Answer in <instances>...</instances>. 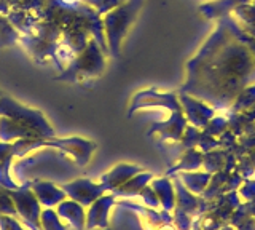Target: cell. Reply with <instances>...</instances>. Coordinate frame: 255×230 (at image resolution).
Returning <instances> with one entry per match:
<instances>
[{
    "instance_id": "6da1fadb",
    "label": "cell",
    "mask_w": 255,
    "mask_h": 230,
    "mask_svg": "<svg viewBox=\"0 0 255 230\" xmlns=\"http://www.w3.org/2000/svg\"><path fill=\"white\" fill-rule=\"evenodd\" d=\"M0 117H8L22 130H26L32 138H53L54 131L46 122L42 112L35 109L21 106L18 101L2 94L0 96Z\"/></svg>"
},
{
    "instance_id": "7a4b0ae2",
    "label": "cell",
    "mask_w": 255,
    "mask_h": 230,
    "mask_svg": "<svg viewBox=\"0 0 255 230\" xmlns=\"http://www.w3.org/2000/svg\"><path fill=\"white\" fill-rule=\"evenodd\" d=\"M145 3V0H128L118 8L110 11L104 18V24H106L107 32V42L110 46V51L114 54L120 53V45L125 38L126 32L129 30L131 24L137 18L140 8Z\"/></svg>"
},
{
    "instance_id": "3957f363",
    "label": "cell",
    "mask_w": 255,
    "mask_h": 230,
    "mask_svg": "<svg viewBox=\"0 0 255 230\" xmlns=\"http://www.w3.org/2000/svg\"><path fill=\"white\" fill-rule=\"evenodd\" d=\"M10 195L14 202L18 216L22 218L26 226L32 230H42L40 224V214H42V205L29 186H22L18 189H10Z\"/></svg>"
},
{
    "instance_id": "277c9868",
    "label": "cell",
    "mask_w": 255,
    "mask_h": 230,
    "mask_svg": "<svg viewBox=\"0 0 255 230\" xmlns=\"http://www.w3.org/2000/svg\"><path fill=\"white\" fill-rule=\"evenodd\" d=\"M61 189L66 192V195L83 206H90L94 200H98L99 197L104 195L106 192V187L101 184H96V182H91L90 179H77L67 182V184H62Z\"/></svg>"
},
{
    "instance_id": "5b68a950",
    "label": "cell",
    "mask_w": 255,
    "mask_h": 230,
    "mask_svg": "<svg viewBox=\"0 0 255 230\" xmlns=\"http://www.w3.org/2000/svg\"><path fill=\"white\" fill-rule=\"evenodd\" d=\"M114 205V197L110 195H102L98 200H94L90 205V210L86 213V229H94V227H104L109 226V210Z\"/></svg>"
},
{
    "instance_id": "8992f818",
    "label": "cell",
    "mask_w": 255,
    "mask_h": 230,
    "mask_svg": "<svg viewBox=\"0 0 255 230\" xmlns=\"http://www.w3.org/2000/svg\"><path fill=\"white\" fill-rule=\"evenodd\" d=\"M30 189L34 190L40 205L45 206V208L58 206L62 200H66V197H67L61 187L51 184V182H45V181L34 182V184L30 186Z\"/></svg>"
},
{
    "instance_id": "52a82bcc",
    "label": "cell",
    "mask_w": 255,
    "mask_h": 230,
    "mask_svg": "<svg viewBox=\"0 0 255 230\" xmlns=\"http://www.w3.org/2000/svg\"><path fill=\"white\" fill-rule=\"evenodd\" d=\"M56 213L59 214L61 219H66L69 224L77 229V230H83L86 224V213L83 210V205H80L74 200H62L58 205V210Z\"/></svg>"
},
{
    "instance_id": "ba28073f",
    "label": "cell",
    "mask_w": 255,
    "mask_h": 230,
    "mask_svg": "<svg viewBox=\"0 0 255 230\" xmlns=\"http://www.w3.org/2000/svg\"><path fill=\"white\" fill-rule=\"evenodd\" d=\"M251 0H211V2H206L199 6V11H201L206 18L214 19L222 14H228L230 11H233L238 5L241 3H249Z\"/></svg>"
},
{
    "instance_id": "9c48e42d",
    "label": "cell",
    "mask_w": 255,
    "mask_h": 230,
    "mask_svg": "<svg viewBox=\"0 0 255 230\" xmlns=\"http://www.w3.org/2000/svg\"><path fill=\"white\" fill-rule=\"evenodd\" d=\"M135 173H139L137 166H134V165H118L102 178V186L106 187L107 190L117 189L122 184H125L128 179H131Z\"/></svg>"
},
{
    "instance_id": "30bf717a",
    "label": "cell",
    "mask_w": 255,
    "mask_h": 230,
    "mask_svg": "<svg viewBox=\"0 0 255 230\" xmlns=\"http://www.w3.org/2000/svg\"><path fill=\"white\" fill-rule=\"evenodd\" d=\"M40 224H42V230H67V227L62 224L59 214L53 208H45L40 214Z\"/></svg>"
},
{
    "instance_id": "8fae6325",
    "label": "cell",
    "mask_w": 255,
    "mask_h": 230,
    "mask_svg": "<svg viewBox=\"0 0 255 230\" xmlns=\"http://www.w3.org/2000/svg\"><path fill=\"white\" fill-rule=\"evenodd\" d=\"M150 179V174H142V176H135L132 179H128L125 184L117 187L115 195H131L135 194V190H142V187L145 186V182Z\"/></svg>"
},
{
    "instance_id": "7c38bea8",
    "label": "cell",
    "mask_w": 255,
    "mask_h": 230,
    "mask_svg": "<svg viewBox=\"0 0 255 230\" xmlns=\"http://www.w3.org/2000/svg\"><path fill=\"white\" fill-rule=\"evenodd\" d=\"M0 214H6V216H18V211H16L14 202L10 195V189L0 184Z\"/></svg>"
},
{
    "instance_id": "4fadbf2b",
    "label": "cell",
    "mask_w": 255,
    "mask_h": 230,
    "mask_svg": "<svg viewBox=\"0 0 255 230\" xmlns=\"http://www.w3.org/2000/svg\"><path fill=\"white\" fill-rule=\"evenodd\" d=\"M0 230H24L22 226L16 221L14 216L0 214Z\"/></svg>"
},
{
    "instance_id": "5bb4252c",
    "label": "cell",
    "mask_w": 255,
    "mask_h": 230,
    "mask_svg": "<svg viewBox=\"0 0 255 230\" xmlns=\"http://www.w3.org/2000/svg\"><path fill=\"white\" fill-rule=\"evenodd\" d=\"M0 96H2V91H0Z\"/></svg>"
}]
</instances>
